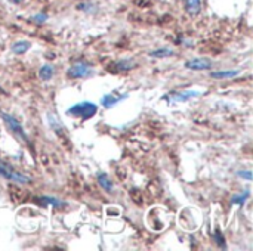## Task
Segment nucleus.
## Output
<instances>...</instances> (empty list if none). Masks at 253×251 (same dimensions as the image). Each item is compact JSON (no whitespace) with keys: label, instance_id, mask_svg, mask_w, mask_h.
<instances>
[{"label":"nucleus","instance_id":"5","mask_svg":"<svg viewBox=\"0 0 253 251\" xmlns=\"http://www.w3.org/2000/svg\"><path fill=\"white\" fill-rule=\"evenodd\" d=\"M136 67H138V64L135 62V59L125 58V59H117V61L111 62L107 67V71L111 74H119V72H127L130 70H135Z\"/></svg>","mask_w":253,"mask_h":251},{"label":"nucleus","instance_id":"8","mask_svg":"<svg viewBox=\"0 0 253 251\" xmlns=\"http://www.w3.org/2000/svg\"><path fill=\"white\" fill-rule=\"evenodd\" d=\"M129 98V95L127 93H116V92H113V93H107V95H104L102 96V99H101V105L104 107V108H107V109H110V108H113V107H116L117 104H120L122 101H125V99H127Z\"/></svg>","mask_w":253,"mask_h":251},{"label":"nucleus","instance_id":"12","mask_svg":"<svg viewBox=\"0 0 253 251\" xmlns=\"http://www.w3.org/2000/svg\"><path fill=\"white\" fill-rule=\"evenodd\" d=\"M55 75V67L52 64H44L39 70V77L43 81H50Z\"/></svg>","mask_w":253,"mask_h":251},{"label":"nucleus","instance_id":"3","mask_svg":"<svg viewBox=\"0 0 253 251\" xmlns=\"http://www.w3.org/2000/svg\"><path fill=\"white\" fill-rule=\"evenodd\" d=\"M93 74H95V68L92 67V64H89L86 61H76L67 70V77L70 80H76V78H90Z\"/></svg>","mask_w":253,"mask_h":251},{"label":"nucleus","instance_id":"16","mask_svg":"<svg viewBox=\"0 0 253 251\" xmlns=\"http://www.w3.org/2000/svg\"><path fill=\"white\" fill-rule=\"evenodd\" d=\"M47 120H49V124H50V129L58 135V136H64L65 138V132H64V127L61 126V123L55 118V115L52 114H47Z\"/></svg>","mask_w":253,"mask_h":251},{"label":"nucleus","instance_id":"19","mask_svg":"<svg viewBox=\"0 0 253 251\" xmlns=\"http://www.w3.org/2000/svg\"><path fill=\"white\" fill-rule=\"evenodd\" d=\"M237 175L240 176V178H243V179H246V180H252V172L251 170H240V172H237Z\"/></svg>","mask_w":253,"mask_h":251},{"label":"nucleus","instance_id":"21","mask_svg":"<svg viewBox=\"0 0 253 251\" xmlns=\"http://www.w3.org/2000/svg\"><path fill=\"white\" fill-rule=\"evenodd\" d=\"M0 95H6V92H4V89L1 86H0Z\"/></svg>","mask_w":253,"mask_h":251},{"label":"nucleus","instance_id":"11","mask_svg":"<svg viewBox=\"0 0 253 251\" xmlns=\"http://www.w3.org/2000/svg\"><path fill=\"white\" fill-rule=\"evenodd\" d=\"M98 183H99V186L107 192V194H113L114 192V185H113V182H111V179L108 178V175L107 173H104V172H101V173H98Z\"/></svg>","mask_w":253,"mask_h":251},{"label":"nucleus","instance_id":"4","mask_svg":"<svg viewBox=\"0 0 253 251\" xmlns=\"http://www.w3.org/2000/svg\"><path fill=\"white\" fill-rule=\"evenodd\" d=\"M0 178H4L10 182H15L16 185H25V183L31 182V179L28 176H24L22 173L16 172L9 164H4L1 160H0Z\"/></svg>","mask_w":253,"mask_h":251},{"label":"nucleus","instance_id":"7","mask_svg":"<svg viewBox=\"0 0 253 251\" xmlns=\"http://www.w3.org/2000/svg\"><path fill=\"white\" fill-rule=\"evenodd\" d=\"M184 67L191 71H205V70L212 68V61L208 58H193V59H188L184 64Z\"/></svg>","mask_w":253,"mask_h":251},{"label":"nucleus","instance_id":"6","mask_svg":"<svg viewBox=\"0 0 253 251\" xmlns=\"http://www.w3.org/2000/svg\"><path fill=\"white\" fill-rule=\"evenodd\" d=\"M202 96V92L199 90H179V92H170L163 96L165 101L168 102H187L193 98Z\"/></svg>","mask_w":253,"mask_h":251},{"label":"nucleus","instance_id":"2","mask_svg":"<svg viewBox=\"0 0 253 251\" xmlns=\"http://www.w3.org/2000/svg\"><path fill=\"white\" fill-rule=\"evenodd\" d=\"M0 118L4 121V124L7 126V129L12 132V135H13L18 141H21L24 145H27V146H30V149H33V145H31V141H30L28 135L25 133L24 127L21 126V123H19L15 117L9 115V114L4 112V111H0Z\"/></svg>","mask_w":253,"mask_h":251},{"label":"nucleus","instance_id":"15","mask_svg":"<svg viewBox=\"0 0 253 251\" xmlns=\"http://www.w3.org/2000/svg\"><path fill=\"white\" fill-rule=\"evenodd\" d=\"M173 55H175V50L170 49V47H160V49L151 50L148 53V56H151V58H169V56H173Z\"/></svg>","mask_w":253,"mask_h":251},{"label":"nucleus","instance_id":"1","mask_svg":"<svg viewBox=\"0 0 253 251\" xmlns=\"http://www.w3.org/2000/svg\"><path fill=\"white\" fill-rule=\"evenodd\" d=\"M98 112V105L90 102V101H82L79 104L71 105L67 109V115L68 117H76L80 120H89L92 117H95Z\"/></svg>","mask_w":253,"mask_h":251},{"label":"nucleus","instance_id":"20","mask_svg":"<svg viewBox=\"0 0 253 251\" xmlns=\"http://www.w3.org/2000/svg\"><path fill=\"white\" fill-rule=\"evenodd\" d=\"M33 19H34V22H37V24H43V22L47 19V15H46V13H37V15L33 16Z\"/></svg>","mask_w":253,"mask_h":251},{"label":"nucleus","instance_id":"17","mask_svg":"<svg viewBox=\"0 0 253 251\" xmlns=\"http://www.w3.org/2000/svg\"><path fill=\"white\" fill-rule=\"evenodd\" d=\"M249 197H251V191L249 189H246L243 194H237V195H233V198H231V204H237V206H245V203L249 200Z\"/></svg>","mask_w":253,"mask_h":251},{"label":"nucleus","instance_id":"18","mask_svg":"<svg viewBox=\"0 0 253 251\" xmlns=\"http://www.w3.org/2000/svg\"><path fill=\"white\" fill-rule=\"evenodd\" d=\"M213 238H215V243L219 246V247H222V249H225L227 246V241H225V238H224V235H222V232L219 231V229H216L215 231V234H213Z\"/></svg>","mask_w":253,"mask_h":251},{"label":"nucleus","instance_id":"9","mask_svg":"<svg viewBox=\"0 0 253 251\" xmlns=\"http://www.w3.org/2000/svg\"><path fill=\"white\" fill-rule=\"evenodd\" d=\"M34 201L40 206V207H53V209H61L65 206L64 201L58 200L56 197H50V195H40V198H34Z\"/></svg>","mask_w":253,"mask_h":251},{"label":"nucleus","instance_id":"13","mask_svg":"<svg viewBox=\"0 0 253 251\" xmlns=\"http://www.w3.org/2000/svg\"><path fill=\"white\" fill-rule=\"evenodd\" d=\"M185 10L191 16L199 15L202 10V0H185Z\"/></svg>","mask_w":253,"mask_h":251},{"label":"nucleus","instance_id":"14","mask_svg":"<svg viewBox=\"0 0 253 251\" xmlns=\"http://www.w3.org/2000/svg\"><path fill=\"white\" fill-rule=\"evenodd\" d=\"M31 47V43L30 41H27V40H19V41H15L13 44H12V52L15 53V55H24L28 49Z\"/></svg>","mask_w":253,"mask_h":251},{"label":"nucleus","instance_id":"10","mask_svg":"<svg viewBox=\"0 0 253 251\" xmlns=\"http://www.w3.org/2000/svg\"><path fill=\"white\" fill-rule=\"evenodd\" d=\"M240 74V70H227V71H212L209 75L213 80H230Z\"/></svg>","mask_w":253,"mask_h":251}]
</instances>
